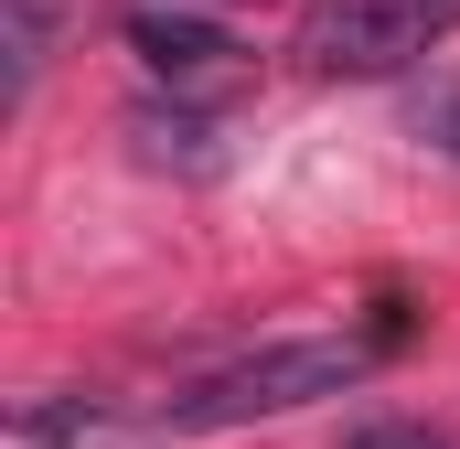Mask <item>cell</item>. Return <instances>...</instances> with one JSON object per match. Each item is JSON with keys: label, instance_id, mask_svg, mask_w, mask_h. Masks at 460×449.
<instances>
[{"label": "cell", "instance_id": "obj_1", "mask_svg": "<svg viewBox=\"0 0 460 449\" xmlns=\"http://www.w3.org/2000/svg\"><path fill=\"white\" fill-rule=\"evenodd\" d=\"M407 342L396 321V300H385V321L375 332H300V342H257V353H235L215 374H193V385H172L161 396V428H257V418H300V407H322V396H353L385 353Z\"/></svg>", "mask_w": 460, "mask_h": 449}, {"label": "cell", "instance_id": "obj_2", "mask_svg": "<svg viewBox=\"0 0 460 449\" xmlns=\"http://www.w3.org/2000/svg\"><path fill=\"white\" fill-rule=\"evenodd\" d=\"M460 32V0H311L289 54L311 75H407Z\"/></svg>", "mask_w": 460, "mask_h": 449}, {"label": "cell", "instance_id": "obj_3", "mask_svg": "<svg viewBox=\"0 0 460 449\" xmlns=\"http://www.w3.org/2000/svg\"><path fill=\"white\" fill-rule=\"evenodd\" d=\"M118 43L139 54V75L150 86H172V97H235L246 86V54H235L215 22H182V11H118Z\"/></svg>", "mask_w": 460, "mask_h": 449}, {"label": "cell", "instance_id": "obj_4", "mask_svg": "<svg viewBox=\"0 0 460 449\" xmlns=\"http://www.w3.org/2000/svg\"><path fill=\"white\" fill-rule=\"evenodd\" d=\"M65 0H0V54H11V108L43 86V65H54V43H65Z\"/></svg>", "mask_w": 460, "mask_h": 449}, {"label": "cell", "instance_id": "obj_5", "mask_svg": "<svg viewBox=\"0 0 460 449\" xmlns=\"http://www.w3.org/2000/svg\"><path fill=\"white\" fill-rule=\"evenodd\" d=\"M343 449H460L450 428H429V418H364Z\"/></svg>", "mask_w": 460, "mask_h": 449}, {"label": "cell", "instance_id": "obj_6", "mask_svg": "<svg viewBox=\"0 0 460 449\" xmlns=\"http://www.w3.org/2000/svg\"><path fill=\"white\" fill-rule=\"evenodd\" d=\"M418 139L460 150V86H429V97H418Z\"/></svg>", "mask_w": 460, "mask_h": 449}]
</instances>
